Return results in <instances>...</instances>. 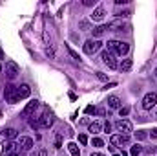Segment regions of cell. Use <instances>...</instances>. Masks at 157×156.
<instances>
[{
    "label": "cell",
    "instance_id": "1",
    "mask_svg": "<svg viewBox=\"0 0 157 156\" xmlns=\"http://www.w3.org/2000/svg\"><path fill=\"white\" fill-rule=\"evenodd\" d=\"M106 48H108V51H112L113 55H119V57H122L130 51V44L122 42V40H108Z\"/></svg>",
    "mask_w": 157,
    "mask_h": 156
},
{
    "label": "cell",
    "instance_id": "2",
    "mask_svg": "<svg viewBox=\"0 0 157 156\" xmlns=\"http://www.w3.org/2000/svg\"><path fill=\"white\" fill-rule=\"evenodd\" d=\"M4 99L7 101V103H18L20 99H18V92H17V86L15 84H6V88H4Z\"/></svg>",
    "mask_w": 157,
    "mask_h": 156
},
{
    "label": "cell",
    "instance_id": "3",
    "mask_svg": "<svg viewBox=\"0 0 157 156\" xmlns=\"http://www.w3.org/2000/svg\"><path fill=\"white\" fill-rule=\"evenodd\" d=\"M101 48H102V42H101V40H93V39L86 40L84 46H82V50H84L86 55H93V53H97Z\"/></svg>",
    "mask_w": 157,
    "mask_h": 156
},
{
    "label": "cell",
    "instance_id": "4",
    "mask_svg": "<svg viewBox=\"0 0 157 156\" xmlns=\"http://www.w3.org/2000/svg\"><path fill=\"white\" fill-rule=\"evenodd\" d=\"M101 59H102V63L110 68V70H115V68H119V63L117 59H115V55L112 53V51H108V50H104L102 53H101Z\"/></svg>",
    "mask_w": 157,
    "mask_h": 156
},
{
    "label": "cell",
    "instance_id": "5",
    "mask_svg": "<svg viewBox=\"0 0 157 156\" xmlns=\"http://www.w3.org/2000/svg\"><path fill=\"white\" fill-rule=\"evenodd\" d=\"M53 121H55V117H53V114L46 109L44 110V114L39 117V125H40V129H49L51 125H53Z\"/></svg>",
    "mask_w": 157,
    "mask_h": 156
},
{
    "label": "cell",
    "instance_id": "6",
    "mask_svg": "<svg viewBox=\"0 0 157 156\" xmlns=\"http://www.w3.org/2000/svg\"><path fill=\"white\" fill-rule=\"evenodd\" d=\"M18 72H20V68H18V64L15 61H7L6 63V77L7 79H15L18 76Z\"/></svg>",
    "mask_w": 157,
    "mask_h": 156
},
{
    "label": "cell",
    "instance_id": "7",
    "mask_svg": "<svg viewBox=\"0 0 157 156\" xmlns=\"http://www.w3.org/2000/svg\"><path fill=\"white\" fill-rule=\"evenodd\" d=\"M157 105V94L155 92H150V94H146L144 97H143V109L144 110H150V109H154Z\"/></svg>",
    "mask_w": 157,
    "mask_h": 156
},
{
    "label": "cell",
    "instance_id": "8",
    "mask_svg": "<svg viewBox=\"0 0 157 156\" xmlns=\"http://www.w3.org/2000/svg\"><path fill=\"white\" fill-rule=\"evenodd\" d=\"M37 109H39V101H37V99H31V101L24 107V110H22V117H33Z\"/></svg>",
    "mask_w": 157,
    "mask_h": 156
},
{
    "label": "cell",
    "instance_id": "9",
    "mask_svg": "<svg viewBox=\"0 0 157 156\" xmlns=\"http://www.w3.org/2000/svg\"><path fill=\"white\" fill-rule=\"evenodd\" d=\"M15 151H18V143L4 140V143H2V156H9V154H13Z\"/></svg>",
    "mask_w": 157,
    "mask_h": 156
},
{
    "label": "cell",
    "instance_id": "10",
    "mask_svg": "<svg viewBox=\"0 0 157 156\" xmlns=\"http://www.w3.org/2000/svg\"><path fill=\"white\" fill-rule=\"evenodd\" d=\"M110 142H112L113 147H115V145H128V143H130V136H128V134H113V136L110 138Z\"/></svg>",
    "mask_w": 157,
    "mask_h": 156
},
{
    "label": "cell",
    "instance_id": "11",
    "mask_svg": "<svg viewBox=\"0 0 157 156\" xmlns=\"http://www.w3.org/2000/svg\"><path fill=\"white\" fill-rule=\"evenodd\" d=\"M115 129L121 134H128V132H132V123L128 119H119L117 123H115Z\"/></svg>",
    "mask_w": 157,
    "mask_h": 156
},
{
    "label": "cell",
    "instance_id": "12",
    "mask_svg": "<svg viewBox=\"0 0 157 156\" xmlns=\"http://www.w3.org/2000/svg\"><path fill=\"white\" fill-rule=\"evenodd\" d=\"M106 30H108V31H124V30H126V24H124L122 20H113V22H110V24L106 26Z\"/></svg>",
    "mask_w": 157,
    "mask_h": 156
},
{
    "label": "cell",
    "instance_id": "13",
    "mask_svg": "<svg viewBox=\"0 0 157 156\" xmlns=\"http://www.w3.org/2000/svg\"><path fill=\"white\" fill-rule=\"evenodd\" d=\"M17 92H18V99H26V97L31 96L29 84H20V86H17Z\"/></svg>",
    "mask_w": 157,
    "mask_h": 156
},
{
    "label": "cell",
    "instance_id": "14",
    "mask_svg": "<svg viewBox=\"0 0 157 156\" xmlns=\"http://www.w3.org/2000/svg\"><path fill=\"white\" fill-rule=\"evenodd\" d=\"M18 147L24 149V151H31V149H33V140L28 138V136H22V138L18 140Z\"/></svg>",
    "mask_w": 157,
    "mask_h": 156
},
{
    "label": "cell",
    "instance_id": "15",
    "mask_svg": "<svg viewBox=\"0 0 157 156\" xmlns=\"http://www.w3.org/2000/svg\"><path fill=\"white\" fill-rule=\"evenodd\" d=\"M102 18H104V7H102V6H97V7L93 9V13H91V20L101 22Z\"/></svg>",
    "mask_w": 157,
    "mask_h": 156
},
{
    "label": "cell",
    "instance_id": "16",
    "mask_svg": "<svg viewBox=\"0 0 157 156\" xmlns=\"http://www.w3.org/2000/svg\"><path fill=\"white\" fill-rule=\"evenodd\" d=\"M2 136H4V140H9V142H11V140L17 138V130H15L13 127H7V129L2 130Z\"/></svg>",
    "mask_w": 157,
    "mask_h": 156
},
{
    "label": "cell",
    "instance_id": "17",
    "mask_svg": "<svg viewBox=\"0 0 157 156\" xmlns=\"http://www.w3.org/2000/svg\"><path fill=\"white\" fill-rule=\"evenodd\" d=\"M106 103H108L110 109H121V99H119L117 96H108Z\"/></svg>",
    "mask_w": 157,
    "mask_h": 156
},
{
    "label": "cell",
    "instance_id": "18",
    "mask_svg": "<svg viewBox=\"0 0 157 156\" xmlns=\"http://www.w3.org/2000/svg\"><path fill=\"white\" fill-rule=\"evenodd\" d=\"M88 130H90L91 134H99V132L102 130V123H101V121H93V123L88 125Z\"/></svg>",
    "mask_w": 157,
    "mask_h": 156
},
{
    "label": "cell",
    "instance_id": "19",
    "mask_svg": "<svg viewBox=\"0 0 157 156\" xmlns=\"http://www.w3.org/2000/svg\"><path fill=\"white\" fill-rule=\"evenodd\" d=\"M119 68H121V72H128V70H132V59H122V63L119 64Z\"/></svg>",
    "mask_w": 157,
    "mask_h": 156
},
{
    "label": "cell",
    "instance_id": "20",
    "mask_svg": "<svg viewBox=\"0 0 157 156\" xmlns=\"http://www.w3.org/2000/svg\"><path fill=\"white\" fill-rule=\"evenodd\" d=\"M68 151H70V154L71 156H80V151H78V147H77V143H68Z\"/></svg>",
    "mask_w": 157,
    "mask_h": 156
},
{
    "label": "cell",
    "instance_id": "21",
    "mask_svg": "<svg viewBox=\"0 0 157 156\" xmlns=\"http://www.w3.org/2000/svg\"><path fill=\"white\" fill-rule=\"evenodd\" d=\"M104 31H106V26H97V28H93V37H101Z\"/></svg>",
    "mask_w": 157,
    "mask_h": 156
},
{
    "label": "cell",
    "instance_id": "22",
    "mask_svg": "<svg viewBox=\"0 0 157 156\" xmlns=\"http://www.w3.org/2000/svg\"><path fill=\"white\" fill-rule=\"evenodd\" d=\"M141 151H143V147H141L139 143H135V145L132 147V151H130V154H132V156H139V154H141Z\"/></svg>",
    "mask_w": 157,
    "mask_h": 156
},
{
    "label": "cell",
    "instance_id": "23",
    "mask_svg": "<svg viewBox=\"0 0 157 156\" xmlns=\"http://www.w3.org/2000/svg\"><path fill=\"white\" fill-rule=\"evenodd\" d=\"M146 138H148V132H146V130H137V132H135V140L141 142V140H146Z\"/></svg>",
    "mask_w": 157,
    "mask_h": 156
},
{
    "label": "cell",
    "instance_id": "24",
    "mask_svg": "<svg viewBox=\"0 0 157 156\" xmlns=\"http://www.w3.org/2000/svg\"><path fill=\"white\" fill-rule=\"evenodd\" d=\"M128 15H130V11H128V9H124V11H117V13H115V17H117L119 20H121V18H124V17H128Z\"/></svg>",
    "mask_w": 157,
    "mask_h": 156
},
{
    "label": "cell",
    "instance_id": "25",
    "mask_svg": "<svg viewBox=\"0 0 157 156\" xmlns=\"http://www.w3.org/2000/svg\"><path fill=\"white\" fill-rule=\"evenodd\" d=\"M119 114H121V117L128 116V114H130V107H121V109H119Z\"/></svg>",
    "mask_w": 157,
    "mask_h": 156
},
{
    "label": "cell",
    "instance_id": "26",
    "mask_svg": "<svg viewBox=\"0 0 157 156\" xmlns=\"http://www.w3.org/2000/svg\"><path fill=\"white\" fill-rule=\"evenodd\" d=\"M91 143H93L95 147H102V145H104V142H102L101 138H93V140H91Z\"/></svg>",
    "mask_w": 157,
    "mask_h": 156
},
{
    "label": "cell",
    "instance_id": "27",
    "mask_svg": "<svg viewBox=\"0 0 157 156\" xmlns=\"http://www.w3.org/2000/svg\"><path fill=\"white\" fill-rule=\"evenodd\" d=\"M46 55H48V57H49V59H53V57H55V50H53V48H49V46H48V48H46Z\"/></svg>",
    "mask_w": 157,
    "mask_h": 156
},
{
    "label": "cell",
    "instance_id": "28",
    "mask_svg": "<svg viewBox=\"0 0 157 156\" xmlns=\"http://www.w3.org/2000/svg\"><path fill=\"white\" fill-rule=\"evenodd\" d=\"M86 114H97V107H86Z\"/></svg>",
    "mask_w": 157,
    "mask_h": 156
},
{
    "label": "cell",
    "instance_id": "29",
    "mask_svg": "<svg viewBox=\"0 0 157 156\" xmlns=\"http://www.w3.org/2000/svg\"><path fill=\"white\" fill-rule=\"evenodd\" d=\"M66 50H68V53H70V55H71L75 61H78V55L75 53V51H73V50H71V48H70V46H66Z\"/></svg>",
    "mask_w": 157,
    "mask_h": 156
},
{
    "label": "cell",
    "instance_id": "30",
    "mask_svg": "<svg viewBox=\"0 0 157 156\" xmlns=\"http://www.w3.org/2000/svg\"><path fill=\"white\" fill-rule=\"evenodd\" d=\"M78 142H80L82 145H86V143H88V138H86V134H78Z\"/></svg>",
    "mask_w": 157,
    "mask_h": 156
},
{
    "label": "cell",
    "instance_id": "31",
    "mask_svg": "<svg viewBox=\"0 0 157 156\" xmlns=\"http://www.w3.org/2000/svg\"><path fill=\"white\" fill-rule=\"evenodd\" d=\"M102 129H104L106 132H110V130H112V123H110V121H106V123L102 125Z\"/></svg>",
    "mask_w": 157,
    "mask_h": 156
},
{
    "label": "cell",
    "instance_id": "32",
    "mask_svg": "<svg viewBox=\"0 0 157 156\" xmlns=\"http://www.w3.org/2000/svg\"><path fill=\"white\" fill-rule=\"evenodd\" d=\"M148 136H150V138H154V140H155V138H157V129H152V132H150V134H148Z\"/></svg>",
    "mask_w": 157,
    "mask_h": 156
},
{
    "label": "cell",
    "instance_id": "33",
    "mask_svg": "<svg viewBox=\"0 0 157 156\" xmlns=\"http://www.w3.org/2000/svg\"><path fill=\"white\" fill-rule=\"evenodd\" d=\"M80 28H82V30H88V28H90V24H88L86 20H82V22H80Z\"/></svg>",
    "mask_w": 157,
    "mask_h": 156
},
{
    "label": "cell",
    "instance_id": "34",
    "mask_svg": "<svg viewBox=\"0 0 157 156\" xmlns=\"http://www.w3.org/2000/svg\"><path fill=\"white\" fill-rule=\"evenodd\" d=\"M97 77L102 79V81H106V76H104V74H101V72H97Z\"/></svg>",
    "mask_w": 157,
    "mask_h": 156
},
{
    "label": "cell",
    "instance_id": "35",
    "mask_svg": "<svg viewBox=\"0 0 157 156\" xmlns=\"http://www.w3.org/2000/svg\"><path fill=\"white\" fill-rule=\"evenodd\" d=\"M95 0H84V6H93Z\"/></svg>",
    "mask_w": 157,
    "mask_h": 156
},
{
    "label": "cell",
    "instance_id": "36",
    "mask_svg": "<svg viewBox=\"0 0 157 156\" xmlns=\"http://www.w3.org/2000/svg\"><path fill=\"white\" fill-rule=\"evenodd\" d=\"M115 4H117V6H121V4H128V0H115Z\"/></svg>",
    "mask_w": 157,
    "mask_h": 156
},
{
    "label": "cell",
    "instance_id": "37",
    "mask_svg": "<svg viewBox=\"0 0 157 156\" xmlns=\"http://www.w3.org/2000/svg\"><path fill=\"white\" fill-rule=\"evenodd\" d=\"M4 59V50H2V46H0V61Z\"/></svg>",
    "mask_w": 157,
    "mask_h": 156
},
{
    "label": "cell",
    "instance_id": "38",
    "mask_svg": "<svg viewBox=\"0 0 157 156\" xmlns=\"http://www.w3.org/2000/svg\"><path fill=\"white\" fill-rule=\"evenodd\" d=\"M9 156H22V153H18V151H15L13 154H9Z\"/></svg>",
    "mask_w": 157,
    "mask_h": 156
},
{
    "label": "cell",
    "instance_id": "39",
    "mask_svg": "<svg viewBox=\"0 0 157 156\" xmlns=\"http://www.w3.org/2000/svg\"><path fill=\"white\" fill-rule=\"evenodd\" d=\"M39 156H48V153H46V151H40V153H39Z\"/></svg>",
    "mask_w": 157,
    "mask_h": 156
},
{
    "label": "cell",
    "instance_id": "40",
    "mask_svg": "<svg viewBox=\"0 0 157 156\" xmlns=\"http://www.w3.org/2000/svg\"><path fill=\"white\" fill-rule=\"evenodd\" d=\"M90 156H104V154H101V153H91Z\"/></svg>",
    "mask_w": 157,
    "mask_h": 156
},
{
    "label": "cell",
    "instance_id": "41",
    "mask_svg": "<svg viewBox=\"0 0 157 156\" xmlns=\"http://www.w3.org/2000/svg\"><path fill=\"white\" fill-rule=\"evenodd\" d=\"M29 156H37V153H29Z\"/></svg>",
    "mask_w": 157,
    "mask_h": 156
},
{
    "label": "cell",
    "instance_id": "42",
    "mask_svg": "<svg viewBox=\"0 0 157 156\" xmlns=\"http://www.w3.org/2000/svg\"><path fill=\"white\" fill-rule=\"evenodd\" d=\"M155 79H157V70H155Z\"/></svg>",
    "mask_w": 157,
    "mask_h": 156
},
{
    "label": "cell",
    "instance_id": "43",
    "mask_svg": "<svg viewBox=\"0 0 157 156\" xmlns=\"http://www.w3.org/2000/svg\"><path fill=\"white\" fill-rule=\"evenodd\" d=\"M115 156H121V154H117V153H115Z\"/></svg>",
    "mask_w": 157,
    "mask_h": 156
},
{
    "label": "cell",
    "instance_id": "44",
    "mask_svg": "<svg viewBox=\"0 0 157 156\" xmlns=\"http://www.w3.org/2000/svg\"><path fill=\"white\" fill-rule=\"evenodd\" d=\"M0 72H2V66H0Z\"/></svg>",
    "mask_w": 157,
    "mask_h": 156
}]
</instances>
